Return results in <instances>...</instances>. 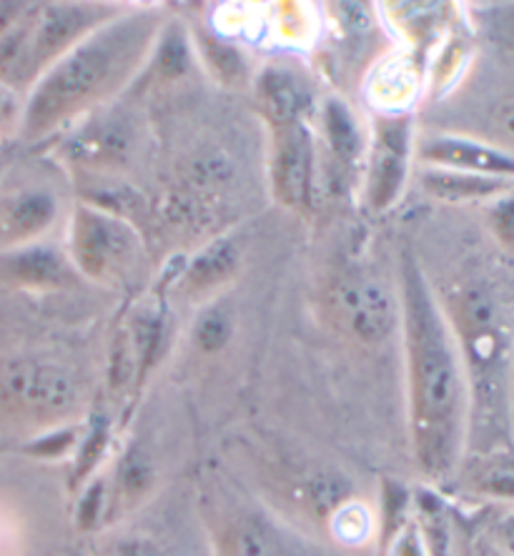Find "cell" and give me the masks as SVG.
<instances>
[{"instance_id":"4fadbf2b","label":"cell","mask_w":514,"mask_h":556,"mask_svg":"<svg viewBox=\"0 0 514 556\" xmlns=\"http://www.w3.org/2000/svg\"><path fill=\"white\" fill-rule=\"evenodd\" d=\"M239 249L231 241H216L211 247L203 249L199 256L191 261V266L186 268L184 283L189 291H211L226 283L228 278L239 268Z\"/></svg>"},{"instance_id":"d4e9b609","label":"cell","mask_w":514,"mask_h":556,"mask_svg":"<svg viewBox=\"0 0 514 556\" xmlns=\"http://www.w3.org/2000/svg\"><path fill=\"white\" fill-rule=\"evenodd\" d=\"M497 534V549H500L504 556H514V514L504 517L500 525L494 529Z\"/></svg>"},{"instance_id":"7a4b0ae2","label":"cell","mask_w":514,"mask_h":556,"mask_svg":"<svg viewBox=\"0 0 514 556\" xmlns=\"http://www.w3.org/2000/svg\"><path fill=\"white\" fill-rule=\"evenodd\" d=\"M153 33V15H130L80 40L40 80L30 98L26 130L38 136L111 91L128 76Z\"/></svg>"},{"instance_id":"5b68a950","label":"cell","mask_w":514,"mask_h":556,"mask_svg":"<svg viewBox=\"0 0 514 556\" xmlns=\"http://www.w3.org/2000/svg\"><path fill=\"white\" fill-rule=\"evenodd\" d=\"M76 379L59 366L15 364L0 374V402L28 414L53 416L78 406Z\"/></svg>"},{"instance_id":"7c38bea8","label":"cell","mask_w":514,"mask_h":556,"mask_svg":"<svg viewBox=\"0 0 514 556\" xmlns=\"http://www.w3.org/2000/svg\"><path fill=\"white\" fill-rule=\"evenodd\" d=\"M422 181L431 195H437V199H444V201L489 199V195L507 193L512 188L510 178L477 176V174H464V170H447V168L427 170Z\"/></svg>"},{"instance_id":"277c9868","label":"cell","mask_w":514,"mask_h":556,"mask_svg":"<svg viewBox=\"0 0 514 556\" xmlns=\"http://www.w3.org/2000/svg\"><path fill=\"white\" fill-rule=\"evenodd\" d=\"M73 256L93 278L124 276L138 256L134 231L118 218L98 211H80L73 220Z\"/></svg>"},{"instance_id":"6da1fadb","label":"cell","mask_w":514,"mask_h":556,"mask_svg":"<svg viewBox=\"0 0 514 556\" xmlns=\"http://www.w3.org/2000/svg\"><path fill=\"white\" fill-rule=\"evenodd\" d=\"M404 329L410 362L414 452L429 477L452 473L467 429V374L460 346L431 301L422 274L406 261Z\"/></svg>"},{"instance_id":"ba28073f","label":"cell","mask_w":514,"mask_h":556,"mask_svg":"<svg viewBox=\"0 0 514 556\" xmlns=\"http://www.w3.org/2000/svg\"><path fill=\"white\" fill-rule=\"evenodd\" d=\"M312 168H314V146L312 134L299 121L284 126L276 141V163L274 181L276 191L289 206H301L309 199L312 188Z\"/></svg>"},{"instance_id":"9a60e30c","label":"cell","mask_w":514,"mask_h":556,"mask_svg":"<svg viewBox=\"0 0 514 556\" xmlns=\"http://www.w3.org/2000/svg\"><path fill=\"white\" fill-rule=\"evenodd\" d=\"M261 101H264L268 118H272L279 128L297 124L299 91L297 84H293L287 73L268 71L266 76L261 78Z\"/></svg>"},{"instance_id":"2e32d148","label":"cell","mask_w":514,"mask_h":556,"mask_svg":"<svg viewBox=\"0 0 514 556\" xmlns=\"http://www.w3.org/2000/svg\"><path fill=\"white\" fill-rule=\"evenodd\" d=\"M326 136L334 153L344 163H354L359 155V128L354 124L352 113L341 101L326 103Z\"/></svg>"},{"instance_id":"7402d4cb","label":"cell","mask_w":514,"mask_h":556,"mask_svg":"<svg viewBox=\"0 0 514 556\" xmlns=\"http://www.w3.org/2000/svg\"><path fill=\"white\" fill-rule=\"evenodd\" d=\"M492 231L504 247L514 249V199L497 203L492 211Z\"/></svg>"},{"instance_id":"9c48e42d","label":"cell","mask_w":514,"mask_h":556,"mask_svg":"<svg viewBox=\"0 0 514 556\" xmlns=\"http://www.w3.org/2000/svg\"><path fill=\"white\" fill-rule=\"evenodd\" d=\"M88 28V13L78 5H59L48 8L40 13L36 23V33H33V43L28 51V61L36 65L51 61L65 51L80 33Z\"/></svg>"},{"instance_id":"30bf717a","label":"cell","mask_w":514,"mask_h":556,"mask_svg":"<svg viewBox=\"0 0 514 556\" xmlns=\"http://www.w3.org/2000/svg\"><path fill=\"white\" fill-rule=\"evenodd\" d=\"M55 218V201L46 191H23L0 208V241L30 239Z\"/></svg>"},{"instance_id":"44dd1931","label":"cell","mask_w":514,"mask_h":556,"mask_svg":"<svg viewBox=\"0 0 514 556\" xmlns=\"http://www.w3.org/2000/svg\"><path fill=\"white\" fill-rule=\"evenodd\" d=\"M334 529L347 542H356V539H364L366 529H369V517H366L362 506H339Z\"/></svg>"},{"instance_id":"cb8c5ba5","label":"cell","mask_w":514,"mask_h":556,"mask_svg":"<svg viewBox=\"0 0 514 556\" xmlns=\"http://www.w3.org/2000/svg\"><path fill=\"white\" fill-rule=\"evenodd\" d=\"M236 552L239 556H274L268 549V542L259 534L256 529H241L236 539Z\"/></svg>"},{"instance_id":"d6986e66","label":"cell","mask_w":514,"mask_h":556,"mask_svg":"<svg viewBox=\"0 0 514 556\" xmlns=\"http://www.w3.org/2000/svg\"><path fill=\"white\" fill-rule=\"evenodd\" d=\"M479 489L489 496L514 498V464L497 462L489 466L479 477Z\"/></svg>"},{"instance_id":"e0dca14e","label":"cell","mask_w":514,"mask_h":556,"mask_svg":"<svg viewBox=\"0 0 514 556\" xmlns=\"http://www.w3.org/2000/svg\"><path fill=\"white\" fill-rule=\"evenodd\" d=\"M231 339V318L222 308H209L193 326V341L203 354H216Z\"/></svg>"},{"instance_id":"8992f818","label":"cell","mask_w":514,"mask_h":556,"mask_svg":"<svg viewBox=\"0 0 514 556\" xmlns=\"http://www.w3.org/2000/svg\"><path fill=\"white\" fill-rule=\"evenodd\" d=\"M337 314L349 333L364 343L387 341L397 329V301L379 278L352 274L334 289Z\"/></svg>"},{"instance_id":"603a6c76","label":"cell","mask_w":514,"mask_h":556,"mask_svg":"<svg viewBox=\"0 0 514 556\" xmlns=\"http://www.w3.org/2000/svg\"><path fill=\"white\" fill-rule=\"evenodd\" d=\"M109 556H174L168 549H163L161 544L151 542V539H126V542H118Z\"/></svg>"},{"instance_id":"ac0fdd59","label":"cell","mask_w":514,"mask_h":556,"mask_svg":"<svg viewBox=\"0 0 514 556\" xmlns=\"http://www.w3.org/2000/svg\"><path fill=\"white\" fill-rule=\"evenodd\" d=\"M489 134L502 151L514 155V98L497 103V109L489 113Z\"/></svg>"},{"instance_id":"5bb4252c","label":"cell","mask_w":514,"mask_h":556,"mask_svg":"<svg viewBox=\"0 0 514 556\" xmlns=\"http://www.w3.org/2000/svg\"><path fill=\"white\" fill-rule=\"evenodd\" d=\"M3 271L28 286H61L65 281L63 261L46 247H33L8 256L3 261Z\"/></svg>"},{"instance_id":"484cf974","label":"cell","mask_w":514,"mask_h":556,"mask_svg":"<svg viewBox=\"0 0 514 556\" xmlns=\"http://www.w3.org/2000/svg\"><path fill=\"white\" fill-rule=\"evenodd\" d=\"M469 556H504V554L497 549L494 544H485V546H477V549L472 552Z\"/></svg>"},{"instance_id":"3957f363","label":"cell","mask_w":514,"mask_h":556,"mask_svg":"<svg viewBox=\"0 0 514 556\" xmlns=\"http://www.w3.org/2000/svg\"><path fill=\"white\" fill-rule=\"evenodd\" d=\"M452 316L460 337L464 374L472 379L479 404L497 414L507 379L510 331L494 289L485 281L464 283L452 299Z\"/></svg>"},{"instance_id":"ffe728a7","label":"cell","mask_w":514,"mask_h":556,"mask_svg":"<svg viewBox=\"0 0 514 556\" xmlns=\"http://www.w3.org/2000/svg\"><path fill=\"white\" fill-rule=\"evenodd\" d=\"M149 481H151L149 464H146L143 456L130 454L124 462V466H121V492L126 496H138L149 489Z\"/></svg>"},{"instance_id":"52a82bcc","label":"cell","mask_w":514,"mask_h":556,"mask_svg":"<svg viewBox=\"0 0 514 556\" xmlns=\"http://www.w3.org/2000/svg\"><path fill=\"white\" fill-rule=\"evenodd\" d=\"M422 159L435 163L437 168L464 170V174L514 178V155L497 146L469 141V138L437 136L422 143Z\"/></svg>"},{"instance_id":"8fae6325","label":"cell","mask_w":514,"mask_h":556,"mask_svg":"<svg viewBox=\"0 0 514 556\" xmlns=\"http://www.w3.org/2000/svg\"><path fill=\"white\" fill-rule=\"evenodd\" d=\"M404 151H406V134L402 128L391 126L381 130L377 151H374V168H372V203L374 206H387L394 199L404 178Z\"/></svg>"}]
</instances>
